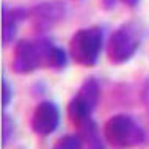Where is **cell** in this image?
Here are the masks:
<instances>
[{
	"label": "cell",
	"instance_id": "9",
	"mask_svg": "<svg viewBox=\"0 0 149 149\" xmlns=\"http://www.w3.org/2000/svg\"><path fill=\"white\" fill-rule=\"evenodd\" d=\"M93 111L94 110L77 94L72 96V99L69 100V104H68V116H69L71 123L74 124L75 127H79L80 124H83L85 121L90 119Z\"/></svg>",
	"mask_w": 149,
	"mask_h": 149
},
{
	"label": "cell",
	"instance_id": "1",
	"mask_svg": "<svg viewBox=\"0 0 149 149\" xmlns=\"http://www.w3.org/2000/svg\"><path fill=\"white\" fill-rule=\"evenodd\" d=\"M105 141L113 149H134L141 146L146 132L130 115H113L104 126Z\"/></svg>",
	"mask_w": 149,
	"mask_h": 149
},
{
	"label": "cell",
	"instance_id": "2",
	"mask_svg": "<svg viewBox=\"0 0 149 149\" xmlns=\"http://www.w3.org/2000/svg\"><path fill=\"white\" fill-rule=\"evenodd\" d=\"M104 49V30L100 27L80 29L69 41V57L85 68L96 66Z\"/></svg>",
	"mask_w": 149,
	"mask_h": 149
},
{
	"label": "cell",
	"instance_id": "16",
	"mask_svg": "<svg viewBox=\"0 0 149 149\" xmlns=\"http://www.w3.org/2000/svg\"><path fill=\"white\" fill-rule=\"evenodd\" d=\"M121 2H123L124 5L130 6V8H135V6H138V3L141 2V0H121Z\"/></svg>",
	"mask_w": 149,
	"mask_h": 149
},
{
	"label": "cell",
	"instance_id": "12",
	"mask_svg": "<svg viewBox=\"0 0 149 149\" xmlns=\"http://www.w3.org/2000/svg\"><path fill=\"white\" fill-rule=\"evenodd\" d=\"M52 149H83V141L80 135L68 134L58 138V141L52 146Z\"/></svg>",
	"mask_w": 149,
	"mask_h": 149
},
{
	"label": "cell",
	"instance_id": "7",
	"mask_svg": "<svg viewBox=\"0 0 149 149\" xmlns=\"http://www.w3.org/2000/svg\"><path fill=\"white\" fill-rule=\"evenodd\" d=\"M29 17V11L24 8H8L6 5L2 6V46H8L14 41L17 25L24 19Z\"/></svg>",
	"mask_w": 149,
	"mask_h": 149
},
{
	"label": "cell",
	"instance_id": "5",
	"mask_svg": "<svg viewBox=\"0 0 149 149\" xmlns=\"http://www.w3.org/2000/svg\"><path fill=\"white\" fill-rule=\"evenodd\" d=\"M60 126V110L52 100H42L35 107L31 115L30 127L33 134L39 136L52 135Z\"/></svg>",
	"mask_w": 149,
	"mask_h": 149
},
{
	"label": "cell",
	"instance_id": "3",
	"mask_svg": "<svg viewBox=\"0 0 149 149\" xmlns=\"http://www.w3.org/2000/svg\"><path fill=\"white\" fill-rule=\"evenodd\" d=\"M140 30L134 24H126L110 35L105 44L107 58L113 64H124L135 57L140 47Z\"/></svg>",
	"mask_w": 149,
	"mask_h": 149
},
{
	"label": "cell",
	"instance_id": "10",
	"mask_svg": "<svg viewBox=\"0 0 149 149\" xmlns=\"http://www.w3.org/2000/svg\"><path fill=\"white\" fill-rule=\"evenodd\" d=\"M75 94L80 96V97L94 110L96 105H97V102H99V94H100V86H99L97 80L94 77H88L85 82L80 85V88L77 90Z\"/></svg>",
	"mask_w": 149,
	"mask_h": 149
},
{
	"label": "cell",
	"instance_id": "11",
	"mask_svg": "<svg viewBox=\"0 0 149 149\" xmlns=\"http://www.w3.org/2000/svg\"><path fill=\"white\" fill-rule=\"evenodd\" d=\"M68 60H69V52H66L61 47L55 46L54 50H52V55H50L49 68L50 69H55V71L64 69L68 66Z\"/></svg>",
	"mask_w": 149,
	"mask_h": 149
},
{
	"label": "cell",
	"instance_id": "4",
	"mask_svg": "<svg viewBox=\"0 0 149 149\" xmlns=\"http://www.w3.org/2000/svg\"><path fill=\"white\" fill-rule=\"evenodd\" d=\"M64 16H66V6L58 0L38 3L29 11V19L31 27L35 29V31H38L41 35L49 31L60 21H63Z\"/></svg>",
	"mask_w": 149,
	"mask_h": 149
},
{
	"label": "cell",
	"instance_id": "17",
	"mask_svg": "<svg viewBox=\"0 0 149 149\" xmlns=\"http://www.w3.org/2000/svg\"><path fill=\"white\" fill-rule=\"evenodd\" d=\"M143 97H144V100L148 102V105H149V80L146 82V85H144V88H143Z\"/></svg>",
	"mask_w": 149,
	"mask_h": 149
},
{
	"label": "cell",
	"instance_id": "13",
	"mask_svg": "<svg viewBox=\"0 0 149 149\" xmlns=\"http://www.w3.org/2000/svg\"><path fill=\"white\" fill-rule=\"evenodd\" d=\"M13 132H14L13 119H11L10 115L3 113V116H2V148L8 146V143L13 138Z\"/></svg>",
	"mask_w": 149,
	"mask_h": 149
},
{
	"label": "cell",
	"instance_id": "6",
	"mask_svg": "<svg viewBox=\"0 0 149 149\" xmlns=\"http://www.w3.org/2000/svg\"><path fill=\"white\" fill-rule=\"evenodd\" d=\"M11 68L16 74L27 75L35 72L38 68H41L39 63V55H38V47L35 41L30 39H21L14 46V54H13V61Z\"/></svg>",
	"mask_w": 149,
	"mask_h": 149
},
{
	"label": "cell",
	"instance_id": "14",
	"mask_svg": "<svg viewBox=\"0 0 149 149\" xmlns=\"http://www.w3.org/2000/svg\"><path fill=\"white\" fill-rule=\"evenodd\" d=\"M11 97H13L11 85H10V82H8V79L3 75V77H2V105H3V108L10 105Z\"/></svg>",
	"mask_w": 149,
	"mask_h": 149
},
{
	"label": "cell",
	"instance_id": "8",
	"mask_svg": "<svg viewBox=\"0 0 149 149\" xmlns=\"http://www.w3.org/2000/svg\"><path fill=\"white\" fill-rule=\"evenodd\" d=\"M79 135L83 141V146L86 149H107L105 148V136L100 135L99 127L94 119H88L83 124H80Z\"/></svg>",
	"mask_w": 149,
	"mask_h": 149
},
{
	"label": "cell",
	"instance_id": "15",
	"mask_svg": "<svg viewBox=\"0 0 149 149\" xmlns=\"http://www.w3.org/2000/svg\"><path fill=\"white\" fill-rule=\"evenodd\" d=\"M116 2H118V0H102L104 10H113L116 6Z\"/></svg>",
	"mask_w": 149,
	"mask_h": 149
}]
</instances>
